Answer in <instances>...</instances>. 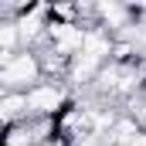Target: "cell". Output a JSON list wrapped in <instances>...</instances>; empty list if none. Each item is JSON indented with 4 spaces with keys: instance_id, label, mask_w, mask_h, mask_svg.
<instances>
[{
    "instance_id": "6da1fadb",
    "label": "cell",
    "mask_w": 146,
    "mask_h": 146,
    "mask_svg": "<svg viewBox=\"0 0 146 146\" xmlns=\"http://www.w3.org/2000/svg\"><path fill=\"white\" fill-rule=\"evenodd\" d=\"M24 95H27V119H54L75 99L68 85H61V82H37Z\"/></svg>"
},
{
    "instance_id": "3957f363",
    "label": "cell",
    "mask_w": 146,
    "mask_h": 146,
    "mask_svg": "<svg viewBox=\"0 0 146 146\" xmlns=\"http://www.w3.org/2000/svg\"><path fill=\"white\" fill-rule=\"evenodd\" d=\"M0 122H3L7 129L27 122V95H24V92H10V95L0 99Z\"/></svg>"
},
{
    "instance_id": "277c9868",
    "label": "cell",
    "mask_w": 146,
    "mask_h": 146,
    "mask_svg": "<svg viewBox=\"0 0 146 146\" xmlns=\"http://www.w3.org/2000/svg\"><path fill=\"white\" fill-rule=\"evenodd\" d=\"M68 146H109V139H106V136H99V133H82V136L72 139Z\"/></svg>"
},
{
    "instance_id": "8992f818",
    "label": "cell",
    "mask_w": 146,
    "mask_h": 146,
    "mask_svg": "<svg viewBox=\"0 0 146 146\" xmlns=\"http://www.w3.org/2000/svg\"><path fill=\"white\" fill-rule=\"evenodd\" d=\"M3 133H7V126H3V122H0V139H3Z\"/></svg>"
},
{
    "instance_id": "5b68a950",
    "label": "cell",
    "mask_w": 146,
    "mask_h": 146,
    "mask_svg": "<svg viewBox=\"0 0 146 146\" xmlns=\"http://www.w3.org/2000/svg\"><path fill=\"white\" fill-rule=\"evenodd\" d=\"M129 146H146V126H143V133H139V136H136V139H133Z\"/></svg>"
},
{
    "instance_id": "7a4b0ae2",
    "label": "cell",
    "mask_w": 146,
    "mask_h": 146,
    "mask_svg": "<svg viewBox=\"0 0 146 146\" xmlns=\"http://www.w3.org/2000/svg\"><path fill=\"white\" fill-rule=\"evenodd\" d=\"M3 78L10 85V92H27L41 82V65H37V54L34 51H17L14 61L3 68Z\"/></svg>"
}]
</instances>
